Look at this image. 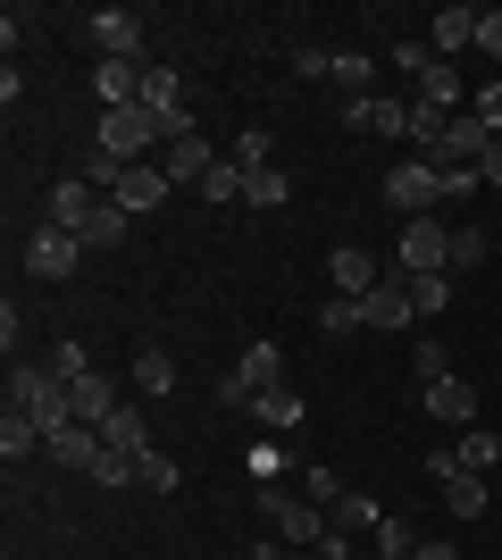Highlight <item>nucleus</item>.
<instances>
[{"label":"nucleus","instance_id":"obj_39","mask_svg":"<svg viewBox=\"0 0 502 560\" xmlns=\"http://www.w3.org/2000/svg\"><path fill=\"white\" fill-rule=\"evenodd\" d=\"M385 511H369V502H352V493H343V502H335L327 511V527H343V536H352V527H377Z\"/></svg>","mask_w":502,"mask_h":560},{"label":"nucleus","instance_id":"obj_10","mask_svg":"<svg viewBox=\"0 0 502 560\" xmlns=\"http://www.w3.org/2000/svg\"><path fill=\"white\" fill-rule=\"evenodd\" d=\"M167 192H176V185H167V176H160V160H135V167H126V176H118V192H109V201H118V210L126 218H143V210H167Z\"/></svg>","mask_w":502,"mask_h":560},{"label":"nucleus","instance_id":"obj_35","mask_svg":"<svg viewBox=\"0 0 502 560\" xmlns=\"http://www.w3.org/2000/svg\"><path fill=\"white\" fill-rule=\"evenodd\" d=\"M93 486H101V493H118V486H143V477H135V460H126V452H101Z\"/></svg>","mask_w":502,"mask_h":560},{"label":"nucleus","instance_id":"obj_6","mask_svg":"<svg viewBox=\"0 0 502 560\" xmlns=\"http://www.w3.org/2000/svg\"><path fill=\"white\" fill-rule=\"evenodd\" d=\"M402 277H453V234L428 226V218H410L402 226Z\"/></svg>","mask_w":502,"mask_h":560},{"label":"nucleus","instance_id":"obj_17","mask_svg":"<svg viewBox=\"0 0 502 560\" xmlns=\"http://www.w3.org/2000/svg\"><path fill=\"white\" fill-rule=\"evenodd\" d=\"M101 444H109V452H126V460H143V452H151L143 410H135V401H118V410H109V427H101Z\"/></svg>","mask_w":502,"mask_h":560},{"label":"nucleus","instance_id":"obj_26","mask_svg":"<svg viewBox=\"0 0 502 560\" xmlns=\"http://www.w3.org/2000/svg\"><path fill=\"white\" fill-rule=\"evenodd\" d=\"M135 394H176V360H167V351H143V360H135Z\"/></svg>","mask_w":502,"mask_h":560},{"label":"nucleus","instance_id":"obj_22","mask_svg":"<svg viewBox=\"0 0 502 560\" xmlns=\"http://www.w3.org/2000/svg\"><path fill=\"white\" fill-rule=\"evenodd\" d=\"M126 226H135V218H126L118 201H93V218L75 226V243H84V252H109V243H126Z\"/></svg>","mask_w":502,"mask_h":560},{"label":"nucleus","instance_id":"obj_37","mask_svg":"<svg viewBox=\"0 0 502 560\" xmlns=\"http://www.w3.org/2000/svg\"><path fill=\"white\" fill-rule=\"evenodd\" d=\"M135 477H143L151 493H176V460H167V452H143V460H135Z\"/></svg>","mask_w":502,"mask_h":560},{"label":"nucleus","instance_id":"obj_23","mask_svg":"<svg viewBox=\"0 0 502 560\" xmlns=\"http://www.w3.org/2000/svg\"><path fill=\"white\" fill-rule=\"evenodd\" d=\"M235 376L252 385V394H268V385H285V351H277V343H252V351L235 360Z\"/></svg>","mask_w":502,"mask_h":560},{"label":"nucleus","instance_id":"obj_15","mask_svg":"<svg viewBox=\"0 0 502 560\" xmlns=\"http://www.w3.org/2000/svg\"><path fill=\"white\" fill-rule=\"evenodd\" d=\"M419 101H428V109H444V117H460L469 84H460V68H453V59H428V68H419Z\"/></svg>","mask_w":502,"mask_h":560},{"label":"nucleus","instance_id":"obj_13","mask_svg":"<svg viewBox=\"0 0 502 560\" xmlns=\"http://www.w3.org/2000/svg\"><path fill=\"white\" fill-rule=\"evenodd\" d=\"M43 452H50L59 468H75V477H93L109 444H101V427H50V444H43Z\"/></svg>","mask_w":502,"mask_h":560},{"label":"nucleus","instance_id":"obj_11","mask_svg":"<svg viewBox=\"0 0 502 560\" xmlns=\"http://www.w3.org/2000/svg\"><path fill=\"white\" fill-rule=\"evenodd\" d=\"M360 318L377 335H394V327H410L419 310H410V277H377V293H360Z\"/></svg>","mask_w":502,"mask_h":560},{"label":"nucleus","instance_id":"obj_42","mask_svg":"<svg viewBox=\"0 0 502 560\" xmlns=\"http://www.w3.org/2000/svg\"><path fill=\"white\" fill-rule=\"evenodd\" d=\"M478 50H486V59H502V9H478Z\"/></svg>","mask_w":502,"mask_h":560},{"label":"nucleus","instance_id":"obj_2","mask_svg":"<svg viewBox=\"0 0 502 560\" xmlns=\"http://www.w3.org/2000/svg\"><path fill=\"white\" fill-rule=\"evenodd\" d=\"M143 109H151V126H160V142L192 135V101H185V75H176V68H160V59H151V75H143Z\"/></svg>","mask_w":502,"mask_h":560},{"label":"nucleus","instance_id":"obj_45","mask_svg":"<svg viewBox=\"0 0 502 560\" xmlns=\"http://www.w3.org/2000/svg\"><path fill=\"white\" fill-rule=\"evenodd\" d=\"M293 75H335V59L318 43H302V50H293Z\"/></svg>","mask_w":502,"mask_h":560},{"label":"nucleus","instance_id":"obj_18","mask_svg":"<svg viewBox=\"0 0 502 560\" xmlns=\"http://www.w3.org/2000/svg\"><path fill=\"white\" fill-rule=\"evenodd\" d=\"M68 401H75V419H84V427H109V410H118V385H109V376H75V385H68Z\"/></svg>","mask_w":502,"mask_h":560},{"label":"nucleus","instance_id":"obj_19","mask_svg":"<svg viewBox=\"0 0 502 560\" xmlns=\"http://www.w3.org/2000/svg\"><path fill=\"white\" fill-rule=\"evenodd\" d=\"M327 277H335V293H377V259L360 252V243H343V252L327 259Z\"/></svg>","mask_w":502,"mask_h":560},{"label":"nucleus","instance_id":"obj_21","mask_svg":"<svg viewBox=\"0 0 502 560\" xmlns=\"http://www.w3.org/2000/svg\"><path fill=\"white\" fill-rule=\"evenodd\" d=\"M93 201H101V192L93 185H84V176H68V185H50V226H84V218H93Z\"/></svg>","mask_w":502,"mask_h":560},{"label":"nucleus","instance_id":"obj_28","mask_svg":"<svg viewBox=\"0 0 502 560\" xmlns=\"http://www.w3.org/2000/svg\"><path fill=\"white\" fill-rule=\"evenodd\" d=\"M285 167H260V176H243V201H252V210H285Z\"/></svg>","mask_w":502,"mask_h":560},{"label":"nucleus","instance_id":"obj_7","mask_svg":"<svg viewBox=\"0 0 502 560\" xmlns=\"http://www.w3.org/2000/svg\"><path fill=\"white\" fill-rule=\"evenodd\" d=\"M75 259H84V243H75L68 226H43L34 243H25V277H43V284H68V277H75Z\"/></svg>","mask_w":502,"mask_h":560},{"label":"nucleus","instance_id":"obj_14","mask_svg":"<svg viewBox=\"0 0 502 560\" xmlns=\"http://www.w3.org/2000/svg\"><path fill=\"white\" fill-rule=\"evenodd\" d=\"M352 126H360V135H410V101L360 93V101H352Z\"/></svg>","mask_w":502,"mask_h":560},{"label":"nucleus","instance_id":"obj_29","mask_svg":"<svg viewBox=\"0 0 502 560\" xmlns=\"http://www.w3.org/2000/svg\"><path fill=\"white\" fill-rule=\"evenodd\" d=\"M201 201H210V210H226V201H243V167H235V160H218L210 176H201Z\"/></svg>","mask_w":502,"mask_h":560},{"label":"nucleus","instance_id":"obj_44","mask_svg":"<svg viewBox=\"0 0 502 560\" xmlns=\"http://www.w3.org/2000/svg\"><path fill=\"white\" fill-rule=\"evenodd\" d=\"M302 486H311V502H318V511H335V502H343V486H335L327 468H311V477H302Z\"/></svg>","mask_w":502,"mask_h":560},{"label":"nucleus","instance_id":"obj_36","mask_svg":"<svg viewBox=\"0 0 502 560\" xmlns=\"http://www.w3.org/2000/svg\"><path fill=\"white\" fill-rule=\"evenodd\" d=\"M43 369L59 376V385H75V376H93V360H84V343H59V351L43 360Z\"/></svg>","mask_w":502,"mask_h":560},{"label":"nucleus","instance_id":"obj_49","mask_svg":"<svg viewBox=\"0 0 502 560\" xmlns=\"http://www.w3.org/2000/svg\"><path fill=\"white\" fill-rule=\"evenodd\" d=\"M243 560H285V552H277V544H252V552H243Z\"/></svg>","mask_w":502,"mask_h":560},{"label":"nucleus","instance_id":"obj_8","mask_svg":"<svg viewBox=\"0 0 502 560\" xmlns=\"http://www.w3.org/2000/svg\"><path fill=\"white\" fill-rule=\"evenodd\" d=\"M210 167H218V142L210 135H201V126H192V135H176V142H167V160H160V176H167V185H176V192H201V176H210Z\"/></svg>","mask_w":502,"mask_h":560},{"label":"nucleus","instance_id":"obj_16","mask_svg":"<svg viewBox=\"0 0 502 560\" xmlns=\"http://www.w3.org/2000/svg\"><path fill=\"white\" fill-rule=\"evenodd\" d=\"M478 43V9H435L428 18V50L435 59H453V50H469Z\"/></svg>","mask_w":502,"mask_h":560},{"label":"nucleus","instance_id":"obj_41","mask_svg":"<svg viewBox=\"0 0 502 560\" xmlns=\"http://www.w3.org/2000/svg\"><path fill=\"white\" fill-rule=\"evenodd\" d=\"M469 117H478L486 135H502V84H486V93H478V109H469Z\"/></svg>","mask_w":502,"mask_h":560},{"label":"nucleus","instance_id":"obj_38","mask_svg":"<svg viewBox=\"0 0 502 560\" xmlns=\"http://www.w3.org/2000/svg\"><path fill=\"white\" fill-rule=\"evenodd\" d=\"M335 84H343V93H369V50H343V59H335Z\"/></svg>","mask_w":502,"mask_h":560},{"label":"nucleus","instance_id":"obj_27","mask_svg":"<svg viewBox=\"0 0 502 560\" xmlns=\"http://www.w3.org/2000/svg\"><path fill=\"white\" fill-rule=\"evenodd\" d=\"M369 536H377V560H410V552H419V536H410V518H394V511H385L377 527H369Z\"/></svg>","mask_w":502,"mask_h":560},{"label":"nucleus","instance_id":"obj_20","mask_svg":"<svg viewBox=\"0 0 502 560\" xmlns=\"http://www.w3.org/2000/svg\"><path fill=\"white\" fill-rule=\"evenodd\" d=\"M50 435H43V419H25V410H9V419H0V460L17 468V460H34V452H43Z\"/></svg>","mask_w":502,"mask_h":560},{"label":"nucleus","instance_id":"obj_40","mask_svg":"<svg viewBox=\"0 0 502 560\" xmlns=\"http://www.w3.org/2000/svg\"><path fill=\"white\" fill-rule=\"evenodd\" d=\"M435 376H453V351H444V343H419V385H435Z\"/></svg>","mask_w":502,"mask_h":560},{"label":"nucleus","instance_id":"obj_5","mask_svg":"<svg viewBox=\"0 0 502 560\" xmlns=\"http://www.w3.org/2000/svg\"><path fill=\"white\" fill-rule=\"evenodd\" d=\"M151 142H160V126H151V109H101V151H109V160H143ZM167 151V142H160Z\"/></svg>","mask_w":502,"mask_h":560},{"label":"nucleus","instance_id":"obj_46","mask_svg":"<svg viewBox=\"0 0 502 560\" xmlns=\"http://www.w3.org/2000/svg\"><path fill=\"white\" fill-rule=\"evenodd\" d=\"M478 192V167H444V201H469Z\"/></svg>","mask_w":502,"mask_h":560},{"label":"nucleus","instance_id":"obj_24","mask_svg":"<svg viewBox=\"0 0 502 560\" xmlns=\"http://www.w3.org/2000/svg\"><path fill=\"white\" fill-rule=\"evenodd\" d=\"M453 460L469 468V477H494V468H502V435H486V427H469V435H460V444H453Z\"/></svg>","mask_w":502,"mask_h":560},{"label":"nucleus","instance_id":"obj_47","mask_svg":"<svg viewBox=\"0 0 502 560\" xmlns=\"http://www.w3.org/2000/svg\"><path fill=\"white\" fill-rule=\"evenodd\" d=\"M478 185H502V135L486 142V160H478Z\"/></svg>","mask_w":502,"mask_h":560},{"label":"nucleus","instance_id":"obj_33","mask_svg":"<svg viewBox=\"0 0 502 560\" xmlns=\"http://www.w3.org/2000/svg\"><path fill=\"white\" fill-rule=\"evenodd\" d=\"M410 310H419V318L453 310V277H410Z\"/></svg>","mask_w":502,"mask_h":560},{"label":"nucleus","instance_id":"obj_25","mask_svg":"<svg viewBox=\"0 0 502 560\" xmlns=\"http://www.w3.org/2000/svg\"><path fill=\"white\" fill-rule=\"evenodd\" d=\"M444 511H453V518H486V477H469V468L444 477Z\"/></svg>","mask_w":502,"mask_h":560},{"label":"nucleus","instance_id":"obj_12","mask_svg":"<svg viewBox=\"0 0 502 560\" xmlns=\"http://www.w3.org/2000/svg\"><path fill=\"white\" fill-rule=\"evenodd\" d=\"M419 410H428L435 427H469L478 419V394H469L460 376H435V385H419Z\"/></svg>","mask_w":502,"mask_h":560},{"label":"nucleus","instance_id":"obj_48","mask_svg":"<svg viewBox=\"0 0 502 560\" xmlns=\"http://www.w3.org/2000/svg\"><path fill=\"white\" fill-rule=\"evenodd\" d=\"M410 560H460V552H453V544H419Z\"/></svg>","mask_w":502,"mask_h":560},{"label":"nucleus","instance_id":"obj_9","mask_svg":"<svg viewBox=\"0 0 502 560\" xmlns=\"http://www.w3.org/2000/svg\"><path fill=\"white\" fill-rule=\"evenodd\" d=\"M143 75H151V59H101L93 68V101L101 109H143Z\"/></svg>","mask_w":502,"mask_h":560},{"label":"nucleus","instance_id":"obj_43","mask_svg":"<svg viewBox=\"0 0 502 560\" xmlns=\"http://www.w3.org/2000/svg\"><path fill=\"white\" fill-rule=\"evenodd\" d=\"M218 410H252V385H243V376H235V369L218 376Z\"/></svg>","mask_w":502,"mask_h":560},{"label":"nucleus","instance_id":"obj_4","mask_svg":"<svg viewBox=\"0 0 502 560\" xmlns=\"http://www.w3.org/2000/svg\"><path fill=\"white\" fill-rule=\"evenodd\" d=\"M260 518L285 544H318V536H327V511H318V502H293L285 486H260Z\"/></svg>","mask_w":502,"mask_h":560},{"label":"nucleus","instance_id":"obj_34","mask_svg":"<svg viewBox=\"0 0 502 560\" xmlns=\"http://www.w3.org/2000/svg\"><path fill=\"white\" fill-rule=\"evenodd\" d=\"M318 327H327V335H352V327H369V318H360V293H335V302L318 310Z\"/></svg>","mask_w":502,"mask_h":560},{"label":"nucleus","instance_id":"obj_1","mask_svg":"<svg viewBox=\"0 0 502 560\" xmlns=\"http://www.w3.org/2000/svg\"><path fill=\"white\" fill-rule=\"evenodd\" d=\"M385 210H402V218L444 210V167L435 160H394L385 167Z\"/></svg>","mask_w":502,"mask_h":560},{"label":"nucleus","instance_id":"obj_31","mask_svg":"<svg viewBox=\"0 0 502 560\" xmlns=\"http://www.w3.org/2000/svg\"><path fill=\"white\" fill-rule=\"evenodd\" d=\"M252 419H260V427H293V419H302V401H293L285 385H268V394H252Z\"/></svg>","mask_w":502,"mask_h":560},{"label":"nucleus","instance_id":"obj_32","mask_svg":"<svg viewBox=\"0 0 502 560\" xmlns=\"http://www.w3.org/2000/svg\"><path fill=\"white\" fill-rule=\"evenodd\" d=\"M486 226H453V277H469V268H486Z\"/></svg>","mask_w":502,"mask_h":560},{"label":"nucleus","instance_id":"obj_30","mask_svg":"<svg viewBox=\"0 0 502 560\" xmlns=\"http://www.w3.org/2000/svg\"><path fill=\"white\" fill-rule=\"evenodd\" d=\"M226 160H235L243 176H260V167H277V160H268V135H260V126H243V135L226 142Z\"/></svg>","mask_w":502,"mask_h":560},{"label":"nucleus","instance_id":"obj_3","mask_svg":"<svg viewBox=\"0 0 502 560\" xmlns=\"http://www.w3.org/2000/svg\"><path fill=\"white\" fill-rule=\"evenodd\" d=\"M84 34H93L101 43V59H151V18L143 9H93V18H84Z\"/></svg>","mask_w":502,"mask_h":560}]
</instances>
